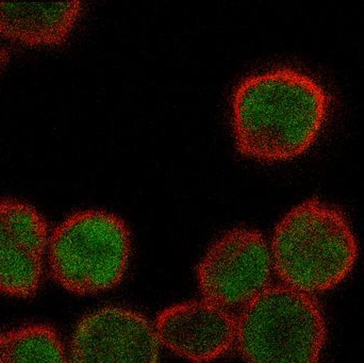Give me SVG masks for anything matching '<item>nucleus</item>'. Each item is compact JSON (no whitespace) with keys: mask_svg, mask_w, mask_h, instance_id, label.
Segmentation results:
<instances>
[{"mask_svg":"<svg viewBox=\"0 0 364 363\" xmlns=\"http://www.w3.org/2000/svg\"><path fill=\"white\" fill-rule=\"evenodd\" d=\"M132 237L123 220L102 210H85L64 220L49 237V270L68 292L97 294L125 276Z\"/></svg>","mask_w":364,"mask_h":363,"instance_id":"nucleus-4","label":"nucleus"},{"mask_svg":"<svg viewBox=\"0 0 364 363\" xmlns=\"http://www.w3.org/2000/svg\"><path fill=\"white\" fill-rule=\"evenodd\" d=\"M82 12L79 1L0 2V34L26 46H57L72 33Z\"/></svg>","mask_w":364,"mask_h":363,"instance_id":"nucleus-9","label":"nucleus"},{"mask_svg":"<svg viewBox=\"0 0 364 363\" xmlns=\"http://www.w3.org/2000/svg\"><path fill=\"white\" fill-rule=\"evenodd\" d=\"M327 324L316 296L269 287L237 318L235 345L247 363H320Z\"/></svg>","mask_w":364,"mask_h":363,"instance_id":"nucleus-3","label":"nucleus"},{"mask_svg":"<svg viewBox=\"0 0 364 363\" xmlns=\"http://www.w3.org/2000/svg\"><path fill=\"white\" fill-rule=\"evenodd\" d=\"M160 342L144 315L105 307L81 319L70 343V363H158Z\"/></svg>","mask_w":364,"mask_h":363,"instance_id":"nucleus-6","label":"nucleus"},{"mask_svg":"<svg viewBox=\"0 0 364 363\" xmlns=\"http://www.w3.org/2000/svg\"><path fill=\"white\" fill-rule=\"evenodd\" d=\"M269 247L284 285L314 296L341 285L358 259V242L348 217L318 198L304 200L286 213Z\"/></svg>","mask_w":364,"mask_h":363,"instance_id":"nucleus-2","label":"nucleus"},{"mask_svg":"<svg viewBox=\"0 0 364 363\" xmlns=\"http://www.w3.org/2000/svg\"><path fill=\"white\" fill-rule=\"evenodd\" d=\"M155 328L160 345L194 362H213L237 341V318L205 300L168 307L160 313Z\"/></svg>","mask_w":364,"mask_h":363,"instance_id":"nucleus-8","label":"nucleus"},{"mask_svg":"<svg viewBox=\"0 0 364 363\" xmlns=\"http://www.w3.org/2000/svg\"><path fill=\"white\" fill-rule=\"evenodd\" d=\"M8 53H6V49L0 45V70L4 68V66L6 65V62H8Z\"/></svg>","mask_w":364,"mask_h":363,"instance_id":"nucleus-11","label":"nucleus"},{"mask_svg":"<svg viewBox=\"0 0 364 363\" xmlns=\"http://www.w3.org/2000/svg\"><path fill=\"white\" fill-rule=\"evenodd\" d=\"M271 247L257 230L237 228L208 249L197 269L203 300L231 310L262 294L273 272Z\"/></svg>","mask_w":364,"mask_h":363,"instance_id":"nucleus-5","label":"nucleus"},{"mask_svg":"<svg viewBox=\"0 0 364 363\" xmlns=\"http://www.w3.org/2000/svg\"><path fill=\"white\" fill-rule=\"evenodd\" d=\"M0 363H70L59 335L43 324L0 332Z\"/></svg>","mask_w":364,"mask_h":363,"instance_id":"nucleus-10","label":"nucleus"},{"mask_svg":"<svg viewBox=\"0 0 364 363\" xmlns=\"http://www.w3.org/2000/svg\"><path fill=\"white\" fill-rule=\"evenodd\" d=\"M331 108L328 90L307 70L282 66L257 72L233 94L235 144L255 159H293L316 142Z\"/></svg>","mask_w":364,"mask_h":363,"instance_id":"nucleus-1","label":"nucleus"},{"mask_svg":"<svg viewBox=\"0 0 364 363\" xmlns=\"http://www.w3.org/2000/svg\"><path fill=\"white\" fill-rule=\"evenodd\" d=\"M48 243V226L36 208L0 200V292L25 298L38 291Z\"/></svg>","mask_w":364,"mask_h":363,"instance_id":"nucleus-7","label":"nucleus"}]
</instances>
